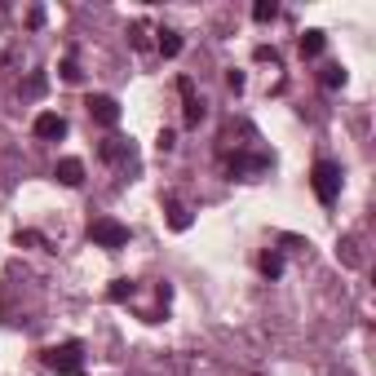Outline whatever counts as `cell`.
<instances>
[{
  "label": "cell",
  "mask_w": 376,
  "mask_h": 376,
  "mask_svg": "<svg viewBox=\"0 0 376 376\" xmlns=\"http://www.w3.org/2000/svg\"><path fill=\"white\" fill-rule=\"evenodd\" d=\"M164 212H169V226H173V231H186V226H190V208H186L182 200H173V195L164 200Z\"/></svg>",
  "instance_id": "9"
},
{
  "label": "cell",
  "mask_w": 376,
  "mask_h": 376,
  "mask_svg": "<svg viewBox=\"0 0 376 376\" xmlns=\"http://www.w3.org/2000/svg\"><path fill=\"white\" fill-rule=\"evenodd\" d=\"M89 116L97 120V124H107V128H116L120 124V102H116V97H111V93H89Z\"/></svg>",
  "instance_id": "5"
},
{
  "label": "cell",
  "mask_w": 376,
  "mask_h": 376,
  "mask_svg": "<svg viewBox=\"0 0 376 376\" xmlns=\"http://www.w3.org/2000/svg\"><path fill=\"white\" fill-rule=\"evenodd\" d=\"M257 266H261V274H266V279H279V274H284V257H279V253H261Z\"/></svg>",
  "instance_id": "12"
},
{
  "label": "cell",
  "mask_w": 376,
  "mask_h": 376,
  "mask_svg": "<svg viewBox=\"0 0 376 376\" xmlns=\"http://www.w3.org/2000/svg\"><path fill=\"white\" fill-rule=\"evenodd\" d=\"M27 93H31V97H36V93H44V75H40V71L27 80Z\"/></svg>",
  "instance_id": "21"
},
{
  "label": "cell",
  "mask_w": 376,
  "mask_h": 376,
  "mask_svg": "<svg viewBox=\"0 0 376 376\" xmlns=\"http://www.w3.org/2000/svg\"><path fill=\"white\" fill-rule=\"evenodd\" d=\"M155 49H159V54H164V58H177V54H182V36H177V31L173 27H164V31H155Z\"/></svg>",
  "instance_id": "10"
},
{
  "label": "cell",
  "mask_w": 376,
  "mask_h": 376,
  "mask_svg": "<svg viewBox=\"0 0 376 376\" xmlns=\"http://www.w3.org/2000/svg\"><path fill=\"white\" fill-rule=\"evenodd\" d=\"M128 36H133V44H138V49H146V44H151V40H146V27H142V23H133V27H128Z\"/></svg>",
  "instance_id": "20"
},
{
  "label": "cell",
  "mask_w": 376,
  "mask_h": 376,
  "mask_svg": "<svg viewBox=\"0 0 376 376\" xmlns=\"http://www.w3.org/2000/svg\"><path fill=\"white\" fill-rule=\"evenodd\" d=\"M261 169H270L266 155H235L231 159V177H243V182H248L253 173H261Z\"/></svg>",
  "instance_id": "7"
},
{
  "label": "cell",
  "mask_w": 376,
  "mask_h": 376,
  "mask_svg": "<svg viewBox=\"0 0 376 376\" xmlns=\"http://www.w3.org/2000/svg\"><path fill=\"white\" fill-rule=\"evenodd\" d=\"M18 248H44V239L36 231H18Z\"/></svg>",
  "instance_id": "18"
},
{
  "label": "cell",
  "mask_w": 376,
  "mask_h": 376,
  "mask_svg": "<svg viewBox=\"0 0 376 376\" xmlns=\"http://www.w3.org/2000/svg\"><path fill=\"white\" fill-rule=\"evenodd\" d=\"M346 85V71L341 67H323V89H341Z\"/></svg>",
  "instance_id": "17"
},
{
  "label": "cell",
  "mask_w": 376,
  "mask_h": 376,
  "mask_svg": "<svg viewBox=\"0 0 376 376\" xmlns=\"http://www.w3.org/2000/svg\"><path fill=\"white\" fill-rule=\"evenodd\" d=\"M173 146H177V133H173V128H164V133H159V151H173Z\"/></svg>",
  "instance_id": "22"
},
{
  "label": "cell",
  "mask_w": 376,
  "mask_h": 376,
  "mask_svg": "<svg viewBox=\"0 0 376 376\" xmlns=\"http://www.w3.org/2000/svg\"><path fill=\"white\" fill-rule=\"evenodd\" d=\"M253 18H257V23H274V18H279V5H274V0H257V5H253Z\"/></svg>",
  "instance_id": "15"
},
{
  "label": "cell",
  "mask_w": 376,
  "mask_h": 376,
  "mask_svg": "<svg viewBox=\"0 0 376 376\" xmlns=\"http://www.w3.org/2000/svg\"><path fill=\"white\" fill-rule=\"evenodd\" d=\"M89 239L97 243V248H124V243H128V226L116 222V217H97V222H89Z\"/></svg>",
  "instance_id": "3"
},
{
  "label": "cell",
  "mask_w": 376,
  "mask_h": 376,
  "mask_svg": "<svg viewBox=\"0 0 376 376\" xmlns=\"http://www.w3.org/2000/svg\"><path fill=\"white\" fill-rule=\"evenodd\" d=\"M310 186H315V200L323 208H332L341 200V164L336 159H319V164L310 169Z\"/></svg>",
  "instance_id": "1"
},
{
  "label": "cell",
  "mask_w": 376,
  "mask_h": 376,
  "mask_svg": "<svg viewBox=\"0 0 376 376\" xmlns=\"http://www.w3.org/2000/svg\"><path fill=\"white\" fill-rule=\"evenodd\" d=\"M58 75L67 80V85H75V80H80V62H75V54H67V58H62V67H58Z\"/></svg>",
  "instance_id": "16"
},
{
  "label": "cell",
  "mask_w": 376,
  "mask_h": 376,
  "mask_svg": "<svg viewBox=\"0 0 376 376\" xmlns=\"http://www.w3.org/2000/svg\"><path fill=\"white\" fill-rule=\"evenodd\" d=\"M31 133H36L40 142H58V138H67V120H62L58 111H40L36 124H31Z\"/></svg>",
  "instance_id": "6"
},
{
  "label": "cell",
  "mask_w": 376,
  "mask_h": 376,
  "mask_svg": "<svg viewBox=\"0 0 376 376\" xmlns=\"http://www.w3.org/2000/svg\"><path fill=\"white\" fill-rule=\"evenodd\" d=\"M44 368L58 372V376H80V372H85V346H80V341L49 346V350H44Z\"/></svg>",
  "instance_id": "2"
},
{
  "label": "cell",
  "mask_w": 376,
  "mask_h": 376,
  "mask_svg": "<svg viewBox=\"0 0 376 376\" xmlns=\"http://www.w3.org/2000/svg\"><path fill=\"white\" fill-rule=\"evenodd\" d=\"M107 297L116 301V305H124V301H133V284H128V279H116V284L107 288Z\"/></svg>",
  "instance_id": "14"
},
{
  "label": "cell",
  "mask_w": 376,
  "mask_h": 376,
  "mask_svg": "<svg viewBox=\"0 0 376 376\" xmlns=\"http://www.w3.org/2000/svg\"><path fill=\"white\" fill-rule=\"evenodd\" d=\"M54 177H58L62 186H80V182H85V164H80V159H58Z\"/></svg>",
  "instance_id": "8"
},
{
  "label": "cell",
  "mask_w": 376,
  "mask_h": 376,
  "mask_svg": "<svg viewBox=\"0 0 376 376\" xmlns=\"http://www.w3.org/2000/svg\"><path fill=\"white\" fill-rule=\"evenodd\" d=\"M323 44H328V36H323V31H305V36L297 40L301 58H319V54H323Z\"/></svg>",
  "instance_id": "11"
},
{
  "label": "cell",
  "mask_w": 376,
  "mask_h": 376,
  "mask_svg": "<svg viewBox=\"0 0 376 376\" xmlns=\"http://www.w3.org/2000/svg\"><path fill=\"white\" fill-rule=\"evenodd\" d=\"M102 159H111V164H120V159H128V146L120 138H107L102 142Z\"/></svg>",
  "instance_id": "13"
},
{
  "label": "cell",
  "mask_w": 376,
  "mask_h": 376,
  "mask_svg": "<svg viewBox=\"0 0 376 376\" xmlns=\"http://www.w3.org/2000/svg\"><path fill=\"white\" fill-rule=\"evenodd\" d=\"M177 93H182V102H186V107H182V120H186V128H195V124L208 116L204 97L195 93V80H190V75H182V80H177Z\"/></svg>",
  "instance_id": "4"
},
{
  "label": "cell",
  "mask_w": 376,
  "mask_h": 376,
  "mask_svg": "<svg viewBox=\"0 0 376 376\" xmlns=\"http://www.w3.org/2000/svg\"><path fill=\"white\" fill-rule=\"evenodd\" d=\"M257 62H270V67H279V54H274L270 44H261V49H257Z\"/></svg>",
  "instance_id": "19"
},
{
  "label": "cell",
  "mask_w": 376,
  "mask_h": 376,
  "mask_svg": "<svg viewBox=\"0 0 376 376\" xmlns=\"http://www.w3.org/2000/svg\"><path fill=\"white\" fill-rule=\"evenodd\" d=\"M27 27H44V9H40V5L27 13Z\"/></svg>",
  "instance_id": "23"
},
{
  "label": "cell",
  "mask_w": 376,
  "mask_h": 376,
  "mask_svg": "<svg viewBox=\"0 0 376 376\" xmlns=\"http://www.w3.org/2000/svg\"><path fill=\"white\" fill-rule=\"evenodd\" d=\"M226 85H231V89L239 93V89H243V71H226Z\"/></svg>",
  "instance_id": "24"
}]
</instances>
